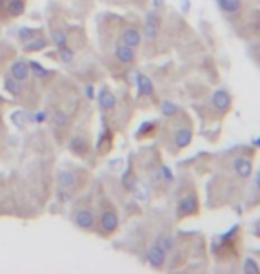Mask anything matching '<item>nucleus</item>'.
Returning a JSON list of instances; mask_svg holds the SVG:
<instances>
[{
	"label": "nucleus",
	"mask_w": 260,
	"mask_h": 274,
	"mask_svg": "<svg viewBox=\"0 0 260 274\" xmlns=\"http://www.w3.org/2000/svg\"><path fill=\"white\" fill-rule=\"evenodd\" d=\"M178 218H186V216H194L198 214V200L194 194H186L184 198H180L177 208Z\"/></svg>",
	"instance_id": "f257e3e1"
},
{
	"label": "nucleus",
	"mask_w": 260,
	"mask_h": 274,
	"mask_svg": "<svg viewBox=\"0 0 260 274\" xmlns=\"http://www.w3.org/2000/svg\"><path fill=\"white\" fill-rule=\"evenodd\" d=\"M212 105L218 112H226L232 107V98L226 89H218L212 96Z\"/></svg>",
	"instance_id": "f03ea898"
},
{
	"label": "nucleus",
	"mask_w": 260,
	"mask_h": 274,
	"mask_svg": "<svg viewBox=\"0 0 260 274\" xmlns=\"http://www.w3.org/2000/svg\"><path fill=\"white\" fill-rule=\"evenodd\" d=\"M234 171L237 173L239 178L246 180V178H250L251 173H253V164H251L250 159H246V157H235L234 159Z\"/></svg>",
	"instance_id": "7ed1b4c3"
},
{
	"label": "nucleus",
	"mask_w": 260,
	"mask_h": 274,
	"mask_svg": "<svg viewBox=\"0 0 260 274\" xmlns=\"http://www.w3.org/2000/svg\"><path fill=\"white\" fill-rule=\"evenodd\" d=\"M166 251L161 249L157 244H153L150 249H148V264L153 267V269H161L164 262H166Z\"/></svg>",
	"instance_id": "20e7f679"
},
{
	"label": "nucleus",
	"mask_w": 260,
	"mask_h": 274,
	"mask_svg": "<svg viewBox=\"0 0 260 274\" xmlns=\"http://www.w3.org/2000/svg\"><path fill=\"white\" fill-rule=\"evenodd\" d=\"M145 37L146 39H155L159 36V16L155 13H148L145 21Z\"/></svg>",
	"instance_id": "39448f33"
},
{
	"label": "nucleus",
	"mask_w": 260,
	"mask_h": 274,
	"mask_svg": "<svg viewBox=\"0 0 260 274\" xmlns=\"http://www.w3.org/2000/svg\"><path fill=\"white\" fill-rule=\"evenodd\" d=\"M116 57H118V61L123 62V64H130V62H134L135 55H134V48L125 45V43H120V45H116V50H114Z\"/></svg>",
	"instance_id": "423d86ee"
},
{
	"label": "nucleus",
	"mask_w": 260,
	"mask_h": 274,
	"mask_svg": "<svg viewBox=\"0 0 260 274\" xmlns=\"http://www.w3.org/2000/svg\"><path fill=\"white\" fill-rule=\"evenodd\" d=\"M191 141H193V130L189 128V127H184V128H178L175 132V145L178 148H187L191 145Z\"/></svg>",
	"instance_id": "0eeeda50"
},
{
	"label": "nucleus",
	"mask_w": 260,
	"mask_h": 274,
	"mask_svg": "<svg viewBox=\"0 0 260 274\" xmlns=\"http://www.w3.org/2000/svg\"><path fill=\"white\" fill-rule=\"evenodd\" d=\"M118 216H116L114 212H111V210H107V212L102 214V218H100V224H102V230L107 233L114 232L116 228H118Z\"/></svg>",
	"instance_id": "6e6552de"
},
{
	"label": "nucleus",
	"mask_w": 260,
	"mask_h": 274,
	"mask_svg": "<svg viewBox=\"0 0 260 274\" xmlns=\"http://www.w3.org/2000/svg\"><path fill=\"white\" fill-rule=\"evenodd\" d=\"M75 222H77L78 226L84 228V230H89V228L94 224V216L91 210H78L77 214H75Z\"/></svg>",
	"instance_id": "1a4fd4ad"
},
{
	"label": "nucleus",
	"mask_w": 260,
	"mask_h": 274,
	"mask_svg": "<svg viewBox=\"0 0 260 274\" xmlns=\"http://www.w3.org/2000/svg\"><path fill=\"white\" fill-rule=\"evenodd\" d=\"M11 75H13V78H16L18 82L25 80V78L29 77V64L23 61L13 62V66H11Z\"/></svg>",
	"instance_id": "9d476101"
},
{
	"label": "nucleus",
	"mask_w": 260,
	"mask_h": 274,
	"mask_svg": "<svg viewBox=\"0 0 260 274\" xmlns=\"http://www.w3.org/2000/svg\"><path fill=\"white\" fill-rule=\"evenodd\" d=\"M98 100H100V107L104 110H111V109H114V105H116V98H114V94L111 93L109 89L104 88V89H100V94H98Z\"/></svg>",
	"instance_id": "9b49d317"
},
{
	"label": "nucleus",
	"mask_w": 260,
	"mask_h": 274,
	"mask_svg": "<svg viewBox=\"0 0 260 274\" xmlns=\"http://www.w3.org/2000/svg\"><path fill=\"white\" fill-rule=\"evenodd\" d=\"M137 89H139V96H151L153 94V84L143 73L137 75Z\"/></svg>",
	"instance_id": "f8f14e48"
},
{
	"label": "nucleus",
	"mask_w": 260,
	"mask_h": 274,
	"mask_svg": "<svg viewBox=\"0 0 260 274\" xmlns=\"http://www.w3.org/2000/svg\"><path fill=\"white\" fill-rule=\"evenodd\" d=\"M121 39H123L125 45L135 48V47H139V43H141V32L135 31V29H127V31H123Z\"/></svg>",
	"instance_id": "ddd939ff"
},
{
	"label": "nucleus",
	"mask_w": 260,
	"mask_h": 274,
	"mask_svg": "<svg viewBox=\"0 0 260 274\" xmlns=\"http://www.w3.org/2000/svg\"><path fill=\"white\" fill-rule=\"evenodd\" d=\"M218 5L219 9L223 11V13H226V15H234V13H237V11L241 9V0H218Z\"/></svg>",
	"instance_id": "4468645a"
},
{
	"label": "nucleus",
	"mask_w": 260,
	"mask_h": 274,
	"mask_svg": "<svg viewBox=\"0 0 260 274\" xmlns=\"http://www.w3.org/2000/svg\"><path fill=\"white\" fill-rule=\"evenodd\" d=\"M57 182L63 189H73L75 187V175L70 173V171H59Z\"/></svg>",
	"instance_id": "2eb2a0df"
},
{
	"label": "nucleus",
	"mask_w": 260,
	"mask_h": 274,
	"mask_svg": "<svg viewBox=\"0 0 260 274\" xmlns=\"http://www.w3.org/2000/svg\"><path fill=\"white\" fill-rule=\"evenodd\" d=\"M155 244L161 249H164L166 253H169V251L175 248V240H173V237H171V235H166V233L159 235V237H157V240H155Z\"/></svg>",
	"instance_id": "dca6fc26"
},
{
	"label": "nucleus",
	"mask_w": 260,
	"mask_h": 274,
	"mask_svg": "<svg viewBox=\"0 0 260 274\" xmlns=\"http://www.w3.org/2000/svg\"><path fill=\"white\" fill-rule=\"evenodd\" d=\"M47 47V41L43 37H32L29 41H25V50L27 52H39Z\"/></svg>",
	"instance_id": "f3484780"
},
{
	"label": "nucleus",
	"mask_w": 260,
	"mask_h": 274,
	"mask_svg": "<svg viewBox=\"0 0 260 274\" xmlns=\"http://www.w3.org/2000/svg\"><path fill=\"white\" fill-rule=\"evenodd\" d=\"M242 273L244 274H260V267H259V264H257V260L246 258L244 265H242Z\"/></svg>",
	"instance_id": "a211bd4d"
},
{
	"label": "nucleus",
	"mask_w": 260,
	"mask_h": 274,
	"mask_svg": "<svg viewBox=\"0 0 260 274\" xmlns=\"http://www.w3.org/2000/svg\"><path fill=\"white\" fill-rule=\"evenodd\" d=\"M70 145H72V150L75 151V153H78V155L88 150V145H86V141H84L82 137H73Z\"/></svg>",
	"instance_id": "6ab92c4d"
},
{
	"label": "nucleus",
	"mask_w": 260,
	"mask_h": 274,
	"mask_svg": "<svg viewBox=\"0 0 260 274\" xmlns=\"http://www.w3.org/2000/svg\"><path fill=\"white\" fill-rule=\"evenodd\" d=\"M25 9V4H23V0H11L9 2V13L13 16H18L23 13Z\"/></svg>",
	"instance_id": "aec40b11"
},
{
	"label": "nucleus",
	"mask_w": 260,
	"mask_h": 274,
	"mask_svg": "<svg viewBox=\"0 0 260 274\" xmlns=\"http://www.w3.org/2000/svg\"><path fill=\"white\" fill-rule=\"evenodd\" d=\"M52 41L57 48L64 47V45H66V34H64L63 31H54L52 32Z\"/></svg>",
	"instance_id": "412c9836"
},
{
	"label": "nucleus",
	"mask_w": 260,
	"mask_h": 274,
	"mask_svg": "<svg viewBox=\"0 0 260 274\" xmlns=\"http://www.w3.org/2000/svg\"><path fill=\"white\" fill-rule=\"evenodd\" d=\"M4 88L9 91L11 94H18L20 93V82L16 80V78H7L4 82Z\"/></svg>",
	"instance_id": "4be33fe9"
},
{
	"label": "nucleus",
	"mask_w": 260,
	"mask_h": 274,
	"mask_svg": "<svg viewBox=\"0 0 260 274\" xmlns=\"http://www.w3.org/2000/svg\"><path fill=\"white\" fill-rule=\"evenodd\" d=\"M52 119H54V125H56V127H59V128H64V127L68 125L66 114L61 112V110H56V112H54V118Z\"/></svg>",
	"instance_id": "5701e85b"
},
{
	"label": "nucleus",
	"mask_w": 260,
	"mask_h": 274,
	"mask_svg": "<svg viewBox=\"0 0 260 274\" xmlns=\"http://www.w3.org/2000/svg\"><path fill=\"white\" fill-rule=\"evenodd\" d=\"M161 110L164 116H175V114L178 112V107L173 102H162L161 105Z\"/></svg>",
	"instance_id": "b1692460"
},
{
	"label": "nucleus",
	"mask_w": 260,
	"mask_h": 274,
	"mask_svg": "<svg viewBox=\"0 0 260 274\" xmlns=\"http://www.w3.org/2000/svg\"><path fill=\"white\" fill-rule=\"evenodd\" d=\"M59 57H61V61H64V62H72L73 61V50L64 45V47L59 48Z\"/></svg>",
	"instance_id": "393cba45"
},
{
	"label": "nucleus",
	"mask_w": 260,
	"mask_h": 274,
	"mask_svg": "<svg viewBox=\"0 0 260 274\" xmlns=\"http://www.w3.org/2000/svg\"><path fill=\"white\" fill-rule=\"evenodd\" d=\"M25 112H21V110H18V112L13 114V123L18 127V128H23L25 127Z\"/></svg>",
	"instance_id": "a878e982"
},
{
	"label": "nucleus",
	"mask_w": 260,
	"mask_h": 274,
	"mask_svg": "<svg viewBox=\"0 0 260 274\" xmlns=\"http://www.w3.org/2000/svg\"><path fill=\"white\" fill-rule=\"evenodd\" d=\"M34 34H36V31H32V29H27V27L20 29V32H18V36H20L21 41H29V39H32V37H34Z\"/></svg>",
	"instance_id": "bb28decb"
},
{
	"label": "nucleus",
	"mask_w": 260,
	"mask_h": 274,
	"mask_svg": "<svg viewBox=\"0 0 260 274\" xmlns=\"http://www.w3.org/2000/svg\"><path fill=\"white\" fill-rule=\"evenodd\" d=\"M31 70H32V72H34V73H36L37 77H45V75H47V70H45V68L39 66L37 62H31Z\"/></svg>",
	"instance_id": "cd10ccee"
},
{
	"label": "nucleus",
	"mask_w": 260,
	"mask_h": 274,
	"mask_svg": "<svg viewBox=\"0 0 260 274\" xmlns=\"http://www.w3.org/2000/svg\"><path fill=\"white\" fill-rule=\"evenodd\" d=\"M162 173H164V178H166L167 182H171V180H173V176H171V171L167 169V167H162Z\"/></svg>",
	"instance_id": "c85d7f7f"
},
{
	"label": "nucleus",
	"mask_w": 260,
	"mask_h": 274,
	"mask_svg": "<svg viewBox=\"0 0 260 274\" xmlns=\"http://www.w3.org/2000/svg\"><path fill=\"white\" fill-rule=\"evenodd\" d=\"M86 96H88V98H93V96H94L93 86H86Z\"/></svg>",
	"instance_id": "c756f323"
},
{
	"label": "nucleus",
	"mask_w": 260,
	"mask_h": 274,
	"mask_svg": "<svg viewBox=\"0 0 260 274\" xmlns=\"http://www.w3.org/2000/svg\"><path fill=\"white\" fill-rule=\"evenodd\" d=\"M45 118H47V114H43V112H37V114H36V121H37V123L45 121Z\"/></svg>",
	"instance_id": "7c9ffc66"
},
{
	"label": "nucleus",
	"mask_w": 260,
	"mask_h": 274,
	"mask_svg": "<svg viewBox=\"0 0 260 274\" xmlns=\"http://www.w3.org/2000/svg\"><path fill=\"white\" fill-rule=\"evenodd\" d=\"M255 185H257V189H259V192H260V171L257 173V176H255Z\"/></svg>",
	"instance_id": "2f4dec72"
},
{
	"label": "nucleus",
	"mask_w": 260,
	"mask_h": 274,
	"mask_svg": "<svg viewBox=\"0 0 260 274\" xmlns=\"http://www.w3.org/2000/svg\"><path fill=\"white\" fill-rule=\"evenodd\" d=\"M253 143H255V145H257V146H259V148H260V137H257V139L253 141Z\"/></svg>",
	"instance_id": "473e14b6"
},
{
	"label": "nucleus",
	"mask_w": 260,
	"mask_h": 274,
	"mask_svg": "<svg viewBox=\"0 0 260 274\" xmlns=\"http://www.w3.org/2000/svg\"><path fill=\"white\" fill-rule=\"evenodd\" d=\"M2 5H4V0H0V9H2Z\"/></svg>",
	"instance_id": "72a5a7b5"
}]
</instances>
